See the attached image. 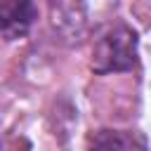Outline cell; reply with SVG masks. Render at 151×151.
Returning a JSON list of instances; mask_svg holds the SVG:
<instances>
[{"label":"cell","instance_id":"1","mask_svg":"<svg viewBox=\"0 0 151 151\" xmlns=\"http://www.w3.org/2000/svg\"><path fill=\"white\" fill-rule=\"evenodd\" d=\"M137 64V35L127 26L109 28L92 50V68L97 73L130 71Z\"/></svg>","mask_w":151,"mask_h":151},{"label":"cell","instance_id":"3","mask_svg":"<svg viewBox=\"0 0 151 151\" xmlns=\"http://www.w3.org/2000/svg\"><path fill=\"white\" fill-rule=\"evenodd\" d=\"M90 151H130V146L125 144V139L116 132H109V130H101L92 137V144H90Z\"/></svg>","mask_w":151,"mask_h":151},{"label":"cell","instance_id":"2","mask_svg":"<svg viewBox=\"0 0 151 151\" xmlns=\"http://www.w3.org/2000/svg\"><path fill=\"white\" fill-rule=\"evenodd\" d=\"M35 19L33 0H0V31L5 38L14 40L28 33Z\"/></svg>","mask_w":151,"mask_h":151}]
</instances>
